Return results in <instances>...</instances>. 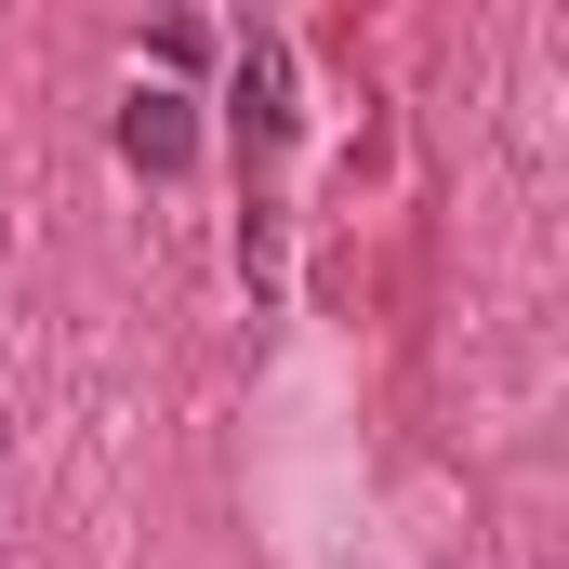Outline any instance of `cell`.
Listing matches in <instances>:
<instances>
[{
    "mask_svg": "<svg viewBox=\"0 0 569 569\" xmlns=\"http://www.w3.org/2000/svg\"><path fill=\"white\" fill-rule=\"evenodd\" d=\"M120 159H133V172H186V159H199L186 93H133V107H120Z\"/></svg>",
    "mask_w": 569,
    "mask_h": 569,
    "instance_id": "cell-1",
    "label": "cell"
}]
</instances>
